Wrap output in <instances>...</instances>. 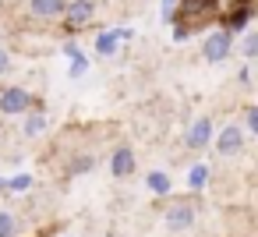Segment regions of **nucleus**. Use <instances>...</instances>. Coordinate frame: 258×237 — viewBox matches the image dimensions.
Returning <instances> with one entry per match:
<instances>
[{
    "mask_svg": "<svg viewBox=\"0 0 258 237\" xmlns=\"http://www.w3.org/2000/svg\"><path fill=\"white\" fill-rule=\"evenodd\" d=\"M230 53H233V36L226 29H212L202 39V57L209 64H223V61H230Z\"/></svg>",
    "mask_w": 258,
    "mask_h": 237,
    "instance_id": "1",
    "label": "nucleus"
},
{
    "mask_svg": "<svg viewBox=\"0 0 258 237\" xmlns=\"http://www.w3.org/2000/svg\"><path fill=\"white\" fill-rule=\"evenodd\" d=\"M32 106H36V99H32L29 89H22V85L0 89V113H4V117H22V113L32 110Z\"/></svg>",
    "mask_w": 258,
    "mask_h": 237,
    "instance_id": "2",
    "label": "nucleus"
},
{
    "mask_svg": "<svg viewBox=\"0 0 258 237\" xmlns=\"http://www.w3.org/2000/svg\"><path fill=\"white\" fill-rule=\"evenodd\" d=\"M209 145H212L219 156H240V152H244V131H240L237 124H226Z\"/></svg>",
    "mask_w": 258,
    "mask_h": 237,
    "instance_id": "3",
    "label": "nucleus"
},
{
    "mask_svg": "<svg viewBox=\"0 0 258 237\" xmlns=\"http://www.w3.org/2000/svg\"><path fill=\"white\" fill-rule=\"evenodd\" d=\"M92 15H96V4H92V0H68V4H64V22H68V29L89 25Z\"/></svg>",
    "mask_w": 258,
    "mask_h": 237,
    "instance_id": "4",
    "label": "nucleus"
},
{
    "mask_svg": "<svg viewBox=\"0 0 258 237\" xmlns=\"http://www.w3.org/2000/svg\"><path fill=\"white\" fill-rule=\"evenodd\" d=\"M191 223H195V205H191V202H173V205L166 209V226H170L173 233L191 230Z\"/></svg>",
    "mask_w": 258,
    "mask_h": 237,
    "instance_id": "5",
    "label": "nucleus"
},
{
    "mask_svg": "<svg viewBox=\"0 0 258 237\" xmlns=\"http://www.w3.org/2000/svg\"><path fill=\"white\" fill-rule=\"evenodd\" d=\"M251 18H254V8H251L247 0H244V4H233V8H230V15L223 18V29H226L230 36H237V32H247Z\"/></svg>",
    "mask_w": 258,
    "mask_h": 237,
    "instance_id": "6",
    "label": "nucleus"
},
{
    "mask_svg": "<svg viewBox=\"0 0 258 237\" xmlns=\"http://www.w3.org/2000/svg\"><path fill=\"white\" fill-rule=\"evenodd\" d=\"M209 142H212V117H198V121L187 128L184 145L195 149V152H202V149H209Z\"/></svg>",
    "mask_w": 258,
    "mask_h": 237,
    "instance_id": "7",
    "label": "nucleus"
},
{
    "mask_svg": "<svg viewBox=\"0 0 258 237\" xmlns=\"http://www.w3.org/2000/svg\"><path fill=\"white\" fill-rule=\"evenodd\" d=\"M110 173H113L117 181H124V177L135 173V149H131V145H117V149H113V156H110Z\"/></svg>",
    "mask_w": 258,
    "mask_h": 237,
    "instance_id": "8",
    "label": "nucleus"
},
{
    "mask_svg": "<svg viewBox=\"0 0 258 237\" xmlns=\"http://www.w3.org/2000/svg\"><path fill=\"white\" fill-rule=\"evenodd\" d=\"M68 0H29V15L36 18H60Z\"/></svg>",
    "mask_w": 258,
    "mask_h": 237,
    "instance_id": "9",
    "label": "nucleus"
},
{
    "mask_svg": "<svg viewBox=\"0 0 258 237\" xmlns=\"http://www.w3.org/2000/svg\"><path fill=\"white\" fill-rule=\"evenodd\" d=\"M145 188H149L152 195L166 198V195L173 191V181H170V173H163V170H149V173H145Z\"/></svg>",
    "mask_w": 258,
    "mask_h": 237,
    "instance_id": "10",
    "label": "nucleus"
},
{
    "mask_svg": "<svg viewBox=\"0 0 258 237\" xmlns=\"http://www.w3.org/2000/svg\"><path fill=\"white\" fill-rule=\"evenodd\" d=\"M117 46H120V29H106V32L96 36V53L99 57H113Z\"/></svg>",
    "mask_w": 258,
    "mask_h": 237,
    "instance_id": "11",
    "label": "nucleus"
},
{
    "mask_svg": "<svg viewBox=\"0 0 258 237\" xmlns=\"http://www.w3.org/2000/svg\"><path fill=\"white\" fill-rule=\"evenodd\" d=\"M29 117H25V124H22V135L25 138H36V135H43L46 131V113L43 110H25Z\"/></svg>",
    "mask_w": 258,
    "mask_h": 237,
    "instance_id": "12",
    "label": "nucleus"
},
{
    "mask_svg": "<svg viewBox=\"0 0 258 237\" xmlns=\"http://www.w3.org/2000/svg\"><path fill=\"white\" fill-rule=\"evenodd\" d=\"M89 170H96V156H92V152H82V156H75V159L68 163V177H82V173H89Z\"/></svg>",
    "mask_w": 258,
    "mask_h": 237,
    "instance_id": "13",
    "label": "nucleus"
},
{
    "mask_svg": "<svg viewBox=\"0 0 258 237\" xmlns=\"http://www.w3.org/2000/svg\"><path fill=\"white\" fill-rule=\"evenodd\" d=\"M209 177H212V170H209V163H195L191 170H187V184L198 191V188H205L209 184Z\"/></svg>",
    "mask_w": 258,
    "mask_h": 237,
    "instance_id": "14",
    "label": "nucleus"
},
{
    "mask_svg": "<svg viewBox=\"0 0 258 237\" xmlns=\"http://www.w3.org/2000/svg\"><path fill=\"white\" fill-rule=\"evenodd\" d=\"M0 237H18V219L0 209Z\"/></svg>",
    "mask_w": 258,
    "mask_h": 237,
    "instance_id": "15",
    "label": "nucleus"
},
{
    "mask_svg": "<svg viewBox=\"0 0 258 237\" xmlns=\"http://www.w3.org/2000/svg\"><path fill=\"white\" fill-rule=\"evenodd\" d=\"M85 71H89V53L75 50V53H71V78H82Z\"/></svg>",
    "mask_w": 258,
    "mask_h": 237,
    "instance_id": "16",
    "label": "nucleus"
},
{
    "mask_svg": "<svg viewBox=\"0 0 258 237\" xmlns=\"http://www.w3.org/2000/svg\"><path fill=\"white\" fill-rule=\"evenodd\" d=\"M0 188H8V191H29V188H32V173H18V177H11L8 184L0 181Z\"/></svg>",
    "mask_w": 258,
    "mask_h": 237,
    "instance_id": "17",
    "label": "nucleus"
},
{
    "mask_svg": "<svg viewBox=\"0 0 258 237\" xmlns=\"http://www.w3.org/2000/svg\"><path fill=\"white\" fill-rule=\"evenodd\" d=\"M240 50H244V61L251 64V61H254V53H258V32H247V36H244V46H240Z\"/></svg>",
    "mask_w": 258,
    "mask_h": 237,
    "instance_id": "18",
    "label": "nucleus"
},
{
    "mask_svg": "<svg viewBox=\"0 0 258 237\" xmlns=\"http://www.w3.org/2000/svg\"><path fill=\"white\" fill-rule=\"evenodd\" d=\"M177 4H180V0H159V15H163V22H173Z\"/></svg>",
    "mask_w": 258,
    "mask_h": 237,
    "instance_id": "19",
    "label": "nucleus"
},
{
    "mask_svg": "<svg viewBox=\"0 0 258 237\" xmlns=\"http://www.w3.org/2000/svg\"><path fill=\"white\" fill-rule=\"evenodd\" d=\"M244 128H247V135H254V131H258V110H254V106H247V110H244Z\"/></svg>",
    "mask_w": 258,
    "mask_h": 237,
    "instance_id": "20",
    "label": "nucleus"
},
{
    "mask_svg": "<svg viewBox=\"0 0 258 237\" xmlns=\"http://www.w3.org/2000/svg\"><path fill=\"white\" fill-rule=\"evenodd\" d=\"M187 36H191V25H184V22H177V25H173V39H177V43H184Z\"/></svg>",
    "mask_w": 258,
    "mask_h": 237,
    "instance_id": "21",
    "label": "nucleus"
},
{
    "mask_svg": "<svg viewBox=\"0 0 258 237\" xmlns=\"http://www.w3.org/2000/svg\"><path fill=\"white\" fill-rule=\"evenodd\" d=\"M8 68H11V61H8V53H4V50H0V75H4Z\"/></svg>",
    "mask_w": 258,
    "mask_h": 237,
    "instance_id": "22",
    "label": "nucleus"
}]
</instances>
